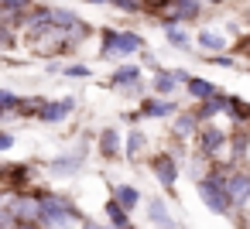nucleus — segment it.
<instances>
[{
  "label": "nucleus",
  "instance_id": "nucleus-19",
  "mask_svg": "<svg viewBox=\"0 0 250 229\" xmlns=\"http://www.w3.org/2000/svg\"><path fill=\"white\" fill-rule=\"evenodd\" d=\"M185 89H188V96H192L195 103H206V99H212V96H219V89H216L212 82H206V79H199V76H192V79L185 82Z\"/></svg>",
  "mask_w": 250,
  "mask_h": 229
},
{
  "label": "nucleus",
  "instance_id": "nucleus-27",
  "mask_svg": "<svg viewBox=\"0 0 250 229\" xmlns=\"http://www.w3.org/2000/svg\"><path fill=\"white\" fill-rule=\"evenodd\" d=\"M18 229H45V226H38V222H21Z\"/></svg>",
  "mask_w": 250,
  "mask_h": 229
},
{
  "label": "nucleus",
  "instance_id": "nucleus-6",
  "mask_svg": "<svg viewBox=\"0 0 250 229\" xmlns=\"http://www.w3.org/2000/svg\"><path fill=\"white\" fill-rule=\"evenodd\" d=\"M86 157H89V147H86V144H79L76 151H62V154H55V157L48 161V174H52V178H76V174L83 171Z\"/></svg>",
  "mask_w": 250,
  "mask_h": 229
},
{
  "label": "nucleus",
  "instance_id": "nucleus-11",
  "mask_svg": "<svg viewBox=\"0 0 250 229\" xmlns=\"http://www.w3.org/2000/svg\"><path fill=\"white\" fill-rule=\"evenodd\" d=\"M106 86L110 89H127L130 96H137L141 93V65H120L117 72H110V79H106Z\"/></svg>",
  "mask_w": 250,
  "mask_h": 229
},
{
  "label": "nucleus",
  "instance_id": "nucleus-22",
  "mask_svg": "<svg viewBox=\"0 0 250 229\" xmlns=\"http://www.w3.org/2000/svg\"><path fill=\"white\" fill-rule=\"evenodd\" d=\"M199 45H202L206 52L219 55V52L226 48V38H223V35H216V31H202V35H199Z\"/></svg>",
  "mask_w": 250,
  "mask_h": 229
},
{
  "label": "nucleus",
  "instance_id": "nucleus-21",
  "mask_svg": "<svg viewBox=\"0 0 250 229\" xmlns=\"http://www.w3.org/2000/svg\"><path fill=\"white\" fill-rule=\"evenodd\" d=\"M18 110H21V96L11 93V89H4V93H0V116H4V123H11Z\"/></svg>",
  "mask_w": 250,
  "mask_h": 229
},
{
  "label": "nucleus",
  "instance_id": "nucleus-14",
  "mask_svg": "<svg viewBox=\"0 0 250 229\" xmlns=\"http://www.w3.org/2000/svg\"><path fill=\"white\" fill-rule=\"evenodd\" d=\"M147 219H151L154 229H182V226L175 222V215L168 212L165 198H147Z\"/></svg>",
  "mask_w": 250,
  "mask_h": 229
},
{
  "label": "nucleus",
  "instance_id": "nucleus-2",
  "mask_svg": "<svg viewBox=\"0 0 250 229\" xmlns=\"http://www.w3.org/2000/svg\"><path fill=\"white\" fill-rule=\"evenodd\" d=\"M42 205H45V215H42V226L45 229H83L89 219L79 205H72V198L65 195H52L45 191L42 195Z\"/></svg>",
  "mask_w": 250,
  "mask_h": 229
},
{
  "label": "nucleus",
  "instance_id": "nucleus-3",
  "mask_svg": "<svg viewBox=\"0 0 250 229\" xmlns=\"http://www.w3.org/2000/svg\"><path fill=\"white\" fill-rule=\"evenodd\" d=\"M18 222H38L42 226V215H45V205H42V195L38 191H4V205Z\"/></svg>",
  "mask_w": 250,
  "mask_h": 229
},
{
  "label": "nucleus",
  "instance_id": "nucleus-15",
  "mask_svg": "<svg viewBox=\"0 0 250 229\" xmlns=\"http://www.w3.org/2000/svg\"><path fill=\"white\" fill-rule=\"evenodd\" d=\"M178 82H182V76L175 72V69H158L154 72V79H151V89H154V96H175V89H178Z\"/></svg>",
  "mask_w": 250,
  "mask_h": 229
},
{
  "label": "nucleus",
  "instance_id": "nucleus-28",
  "mask_svg": "<svg viewBox=\"0 0 250 229\" xmlns=\"http://www.w3.org/2000/svg\"><path fill=\"white\" fill-rule=\"evenodd\" d=\"M83 229H103V226H96V222H86V226H83Z\"/></svg>",
  "mask_w": 250,
  "mask_h": 229
},
{
  "label": "nucleus",
  "instance_id": "nucleus-24",
  "mask_svg": "<svg viewBox=\"0 0 250 229\" xmlns=\"http://www.w3.org/2000/svg\"><path fill=\"white\" fill-rule=\"evenodd\" d=\"M62 72H65L69 79H89V69H86L83 62H72V65H65Z\"/></svg>",
  "mask_w": 250,
  "mask_h": 229
},
{
  "label": "nucleus",
  "instance_id": "nucleus-5",
  "mask_svg": "<svg viewBox=\"0 0 250 229\" xmlns=\"http://www.w3.org/2000/svg\"><path fill=\"white\" fill-rule=\"evenodd\" d=\"M144 48V38L134 35V31H103V48L100 55L103 58H120V55H134Z\"/></svg>",
  "mask_w": 250,
  "mask_h": 229
},
{
  "label": "nucleus",
  "instance_id": "nucleus-1",
  "mask_svg": "<svg viewBox=\"0 0 250 229\" xmlns=\"http://www.w3.org/2000/svg\"><path fill=\"white\" fill-rule=\"evenodd\" d=\"M226 164H212V171L202 178V181H195V191H199V198H202V205L212 212V215H233L236 209H233V198H229V191H226Z\"/></svg>",
  "mask_w": 250,
  "mask_h": 229
},
{
  "label": "nucleus",
  "instance_id": "nucleus-23",
  "mask_svg": "<svg viewBox=\"0 0 250 229\" xmlns=\"http://www.w3.org/2000/svg\"><path fill=\"white\" fill-rule=\"evenodd\" d=\"M165 35H168V41H171L175 48H182V52H188V48H192V38H188L182 28H175V24H171V28H165Z\"/></svg>",
  "mask_w": 250,
  "mask_h": 229
},
{
  "label": "nucleus",
  "instance_id": "nucleus-13",
  "mask_svg": "<svg viewBox=\"0 0 250 229\" xmlns=\"http://www.w3.org/2000/svg\"><path fill=\"white\" fill-rule=\"evenodd\" d=\"M96 151H100V157H103V161H117V157H124L120 130H117V127H106V130L100 134V140H96Z\"/></svg>",
  "mask_w": 250,
  "mask_h": 229
},
{
  "label": "nucleus",
  "instance_id": "nucleus-12",
  "mask_svg": "<svg viewBox=\"0 0 250 229\" xmlns=\"http://www.w3.org/2000/svg\"><path fill=\"white\" fill-rule=\"evenodd\" d=\"M199 130H202V123H199L195 113H178V116H175V127H171V137H175L178 144H188V140L199 137Z\"/></svg>",
  "mask_w": 250,
  "mask_h": 229
},
{
  "label": "nucleus",
  "instance_id": "nucleus-16",
  "mask_svg": "<svg viewBox=\"0 0 250 229\" xmlns=\"http://www.w3.org/2000/svg\"><path fill=\"white\" fill-rule=\"evenodd\" d=\"M72 110H76V99H59V103H52V99H48V106H45V113L38 116V123L55 127V123H62V120H65Z\"/></svg>",
  "mask_w": 250,
  "mask_h": 229
},
{
  "label": "nucleus",
  "instance_id": "nucleus-20",
  "mask_svg": "<svg viewBox=\"0 0 250 229\" xmlns=\"http://www.w3.org/2000/svg\"><path fill=\"white\" fill-rule=\"evenodd\" d=\"M113 198H117L127 212H134V209L141 205V188H137V185H113Z\"/></svg>",
  "mask_w": 250,
  "mask_h": 229
},
{
  "label": "nucleus",
  "instance_id": "nucleus-4",
  "mask_svg": "<svg viewBox=\"0 0 250 229\" xmlns=\"http://www.w3.org/2000/svg\"><path fill=\"white\" fill-rule=\"evenodd\" d=\"M35 181H38V168L28 164V161H7L0 168V185L4 191H35Z\"/></svg>",
  "mask_w": 250,
  "mask_h": 229
},
{
  "label": "nucleus",
  "instance_id": "nucleus-25",
  "mask_svg": "<svg viewBox=\"0 0 250 229\" xmlns=\"http://www.w3.org/2000/svg\"><path fill=\"white\" fill-rule=\"evenodd\" d=\"M11 147H14V134H11V130H4V134H0V151L7 154Z\"/></svg>",
  "mask_w": 250,
  "mask_h": 229
},
{
  "label": "nucleus",
  "instance_id": "nucleus-29",
  "mask_svg": "<svg viewBox=\"0 0 250 229\" xmlns=\"http://www.w3.org/2000/svg\"><path fill=\"white\" fill-rule=\"evenodd\" d=\"M243 18H247V24H250V7H247V11H243Z\"/></svg>",
  "mask_w": 250,
  "mask_h": 229
},
{
  "label": "nucleus",
  "instance_id": "nucleus-17",
  "mask_svg": "<svg viewBox=\"0 0 250 229\" xmlns=\"http://www.w3.org/2000/svg\"><path fill=\"white\" fill-rule=\"evenodd\" d=\"M103 215L110 219V229H134V226H130V212H127L117 198H106V202H103Z\"/></svg>",
  "mask_w": 250,
  "mask_h": 229
},
{
  "label": "nucleus",
  "instance_id": "nucleus-30",
  "mask_svg": "<svg viewBox=\"0 0 250 229\" xmlns=\"http://www.w3.org/2000/svg\"><path fill=\"white\" fill-rule=\"evenodd\" d=\"M86 4H106V0H86Z\"/></svg>",
  "mask_w": 250,
  "mask_h": 229
},
{
  "label": "nucleus",
  "instance_id": "nucleus-9",
  "mask_svg": "<svg viewBox=\"0 0 250 229\" xmlns=\"http://www.w3.org/2000/svg\"><path fill=\"white\" fill-rule=\"evenodd\" d=\"M154 11H158L161 24L171 28V24H178V21H192V18L199 14V0H165V4L154 7Z\"/></svg>",
  "mask_w": 250,
  "mask_h": 229
},
{
  "label": "nucleus",
  "instance_id": "nucleus-7",
  "mask_svg": "<svg viewBox=\"0 0 250 229\" xmlns=\"http://www.w3.org/2000/svg\"><path fill=\"white\" fill-rule=\"evenodd\" d=\"M151 174H154V181L165 188V191H175V185H178V154L175 151H158V154H151Z\"/></svg>",
  "mask_w": 250,
  "mask_h": 229
},
{
  "label": "nucleus",
  "instance_id": "nucleus-8",
  "mask_svg": "<svg viewBox=\"0 0 250 229\" xmlns=\"http://www.w3.org/2000/svg\"><path fill=\"white\" fill-rule=\"evenodd\" d=\"M226 191L233 198V209L236 212H247L250 209V168H229L226 171Z\"/></svg>",
  "mask_w": 250,
  "mask_h": 229
},
{
  "label": "nucleus",
  "instance_id": "nucleus-10",
  "mask_svg": "<svg viewBox=\"0 0 250 229\" xmlns=\"http://www.w3.org/2000/svg\"><path fill=\"white\" fill-rule=\"evenodd\" d=\"M165 116H178V103L165 99V96H147L137 106V120H165Z\"/></svg>",
  "mask_w": 250,
  "mask_h": 229
},
{
  "label": "nucleus",
  "instance_id": "nucleus-26",
  "mask_svg": "<svg viewBox=\"0 0 250 229\" xmlns=\"http://www.w3.org/2000/svg\"><path fill=\"white\" fill-rule=\"evenodd\" d=\"M216 62H219L223 69H233V58H226V55H216Z\"/></svg>",
  "mask_w": 250,
  "mask_h": 229
},
{
  "label": "nucleus",
  "instance_id": "nucleus-18",
  "mask_svg": "<svg viewBox=\"0 0 250 229\" xmlns=\"http://www.w3.org/2000/svg\"><path fill=\"white\" fill-rule=\"evenodd\" d=\"M144 154H147V140H144V134H141V130H130L127 140H124V157H127L130 164H137Z\"/></svg>",
  "mask_w": 250,
  "mask_h": 229
}]
</instances>
